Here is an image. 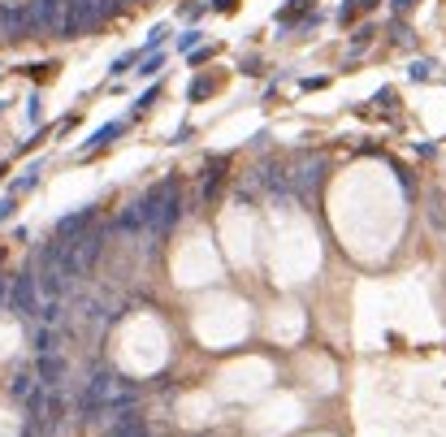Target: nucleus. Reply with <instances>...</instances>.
Here are the masks:
<instances>
[{"mask_svg":"<svg viewBox=\"0 0 446 437\" xmlns=\"http://www.w3.org/2000/svg\"><path fill=\"white\" fill-rule=\"evenodd\" d=\"M160 70H165V52H152V57L139 61V78H156Z\"/></svg>","mask_w":446,"mask_h":437,"instance_id":"nucleus-17","label":"nucleus"},{"mask_svg":"<svg viewBox=\"0 0 446 437\" xmlns=\"http://www.w3.org/2000/svg\"><path fill=\"white\" fill-rule=\"evenodd\" d=\"M434 70H438L434 61H411V70H407V74L416 78V83H429V78H434Z\"/></svg>","mask_w":446,"mask_h":437,"instance_id":"nucleus-21","label":"nucleus"},{"mask_svg":"<svg viewBox=\"0 0 446 437\" xmlns=\"http://www.w3.org/2000/svg\"><path fill=\"white\" fill-rule=\"evenodd\" d=\"M312 13H317V0H290L286 9H277V26L282 30H299Z\"/></svg>","mask_w":446,"mask_h":437,"instance_id":"nucleus-7","label":"nucleus"},{"mask_svg":"<svg viewBox=\"0 0 446 437\" xmlns=\"http://www.w3.org/2000/svg\"><path fill=\"white\" fill-rule=\"evenodd\" d=\"M61 5H65V0H35V5H22V9H26V39L35 35V30L57 35V26H61Z\"/></svg>","mask_w":446,"mask_h":437,"instance_id":"nucleus-4","label":"nucleus"},{"mask_svg":"<svg viewBox=\"0 0 446 437\" xmlns=\"http://www.w3.org/2000/svg\"><path fill=\"white\" fill-rule=\"evenodd\" d=\"M30 351L35 355H53V325H39L30 333Z\"/></svg>","mask_w":446,"mask_h":437,"instance_id":"nucleus-15","label":"nucleus"},{"mask_svg":"<svg viewBox=\"0 0 446 437\" xmlns=\"http://www.w3.org/2000/svg\"><path fill=\"white\" fill-rule=\"evenodd\" d=\"M122 130H126V122H109V126H100V130H91V139H82V143H78V156H91V152L109 148V143L118 139Z\"/></svg>","mask_w":446,"mask_h":437,"instance_id":"nucleus-8","label":"nucleus"},{"mask_svg":"<svg viewBox=\"0 0 446 437\" xmlns=\"http://www.w3.org/2000/svg\"><path fill=\"white\" fill-rule=\"evenodd\" d=\"M95 208H100V204H87V208H78V213H65V217L57 221V238H61V242H70V238L78 242L82 234H87V225L95 221Z\"/></svg>","mask_w":446,"mask_h":437,"instance_id":"nucleus-5","label":"nucleus"},{"mask_svg":"<svg viewBox=\"0 0 446 437\" xmlns=\"http://www.w3.org/2000/svg\"><path fill=\"white\" fill-rule=\"evenodd\" d=\"M411 5H416V0H394V9H411Z\"/></svg>","mask_w":446,"mask_h":437,"instance_id":"nucleus-30","label":"nucleus"},{"mask_svg":"<svg viewBox=\"0 0 446 437\" xmlns=\"http://www.w3.org/2000/svg\"><path fill=\"white\" fill-rule=\"evenodd\" d=\"M373 35H377L373 26H360V30H355V52H360V48H369V43H373Z\"/></svg>","mask_w":446,"mask_h":437,"instance_id":"nucleus-24","label":"nucleus"},{"mask_svg":"<svg viewBox=\"0 0 446 437\" xmlns=\"http://www.w3.org/2000/svg\"><path fill=\"white\" fill-rule=\"evenodd\" d=\"M95 5H100V13H104V9H113V5H130V0H95Z\"/></svg>","mask_w":446,"mask_h":437,"instance_id":"nucleus-29","label":"nucleus"},{"mask_svg":"<svg viewBox=\"0 0 446 437\" xmlns=\"http://www.w3.org/2000/svg\"><path fill=\"white\" fill-rule=\"evenodd\" d=\"M212 57H217V48H195V52H191V66H204V61H212Z\"/></svg>","mask_w":446,"mask_h":437,"instance_id":"nucleus-25","label":"nucleus"},{"mask_svg":"<svg viewBox=\"0 0 446 437\" xmlns=\"http://www.w3.org/2000/svg\"><path fill=\"white\" fill-rule=\"evenodd\" d=\"M22 74L30 78V83H39V87H48V83H53V78L61 74V66H57V61H35V66H22Z\"/></svg>","mask_w":446,"mask_h":437,"instance_id":"nucleus-12","label":"nucleus"},{"mask_svg":"<svg viewBox=\"0 0 446 437\" xmlns=\"http://www.w3.org/2000/svg\"><path fill=\"white\" fill-rule=\"evenodd\" d=\"M139 61H143L139 52H122V57L109 66V74H113V78H122V74H130V66H139Z\"/></svg>","mask_w":446,"mask_h":437,"instance_id":"nucleus-19","label":"nucleus"},{"mask_svg":"<svg viewBox=\"0 0 446 437\" xmlns=\"http://www.w3.org/2000/svg\"><path fill=\"white\" fill-rule=\"evenodd\" d=\"M239 70H243V74H260V61H256V57H243Z\"/></svg>","mask_w":446,"mask_h":437,"instance_id":"nucleus-27","label":"nucleus"},{"mask_svg":"<svg viewBox=\"0 0 446 437\" xmlns=\"http://www.w3.org/2000/svg\"><path fill=\"white\" fill-rule=\"evenodd\" d=\"M5 173H9V165H0V177H5Z\"/></svg>","mask_w":446,"mask_h":437,"instance_id":"nucleus-31","label":"nucleus"},{"mask_svg":"<svg viewBox=\"0 0 446 437\" xmlns=\"http://www.w3.org/2000/svg\"><path fill=\"white\" fill-rule=\"evenodd\" d=\"M299 87H304V91H321V87H325V78H304Z\"/></svg>","mask_w":446,"mask_h":437,"instance_id":"nucleus-28","label":"nucleus"},{"mask_svg":"<svg viewBox=\"0 0 446 437\" xmlns=\"http://www.w3.org/2000/svg\"><path fill=\"white\" fill-rule=\"evenodd\" d=\"M118 230H122V234H135V230H143V217H139V208H130V213H122V217H118Z\"/></svg>","mask_w":446,"mask_h":437,"instance_id":"nucleus-20","label":"nucleus"},{"mask_svg":"<svg viewBox=\"0 0 446 437\" xmlns=\"http://www.w3.org/2000/svg\"><path fill=\"white\" fill-rule=\"evenodd\" d=\"M156 100H160V83H152V87H147V91L139 95V100H135V108H130V117H139V113H143V108H152Z\"/></svg>","mask_w":446,"mask_h":437,"instance_id":"nucleus-18","label":"nucleus"},{"mask_svg":"<svg viewBox=\"0 0 446 437\" xmlns=\"http://www.w3.org/2000/svg\"><path fill=\"white\" fill-rule=\"evenodd\" d=\"M200 43H204V30L200 26H187L183 35H178V52H195Z\"/></svg>","mask_w":446,"mask_h":437,"instance_id":"nucleus-16","label":"nucleus"},{"mask_svg":"<svg viewBox=\"0 0 446 437\" xmlns=\"http://www.w3.org/2000/svg\"><path fill=\"white\" fill-rule=\"evenodd\" d=\"M61 372H65V364L57 360V355H35V377H39V385H44V390H57Z\"/></svg>","mask_w":446,"mask_h":437,"instance_id":"nucleus-9","label":"nucleus"},{"mask_svg":"<svg viewBox=\"0 0 446 437\" xmlns=\"http://www.w3.org/2000/svg\"><path fill=\"white\" fill-rule=\"evenodd\" d=\"M9 307L18 316H39V282H35V273H18V278H13Z\"/></svg>","mask_w":446,"mask_h":437,"instance_id":"nucleus-3","label":"nucleus"},{"mask_svg":"<svg viewBox=\"0 0 446 437\" xmlns=\"http://www.w3.org/2000/svg\"><path fill=\"white\" fill-rule=\"evenodd\" d=\"M100 22V5L95 0H65L61 5V26H57V39H74V35H87V30Z\"/></svg>","mask_w":446,"mask_h":437,"instance_id":"nucleus-2","label":"nucleus"},{"mask_svg":"<svg viewBox=\"0 0 446 437\" xmlns=\"http://www.w3.org/2000/svg\"><path fill=\"white\" fill-rule=\"evenodd\" d=\"M377 5H382V0H346V5L338 9V22H342V26H351L360 13H369V9H377Z\"/></svg>","mask_w":446,"mask_h":437,"instance_id":"nucleus-13","label":"nucleus"},{"mask_svg":"<svg viewBox=\"0 0 446 437\" xmlns=\"http://www.w3.org/2000/svg\"><path fill=\"white\" fill-rule=\"evenodd\" d=\"M165 39H169V22H156L152 30H147V43L139 48V57H143V52H147V57H152V52H156V48H160Z\"/></svg>","mask_w":446,"mask_h":437,"instance_id":"nucleus-14","label":"nucleus"},{"mask_svg":"<svg viewBox=\"0 0 446 437\" xmlns=\"http://www.w3.org/2000/svg\"><path fill=\"white\" fill-rule=\"evenodd\" d=\"M39 173H44V160H35V165H30L26 173L13 177V182H9V195H13V200H18V195H30V191L39 186Z\"/></svg>","mask_w":446,"mask_h":437,"instance_id":"nucleus-10","label":"nucleus"},{"mask_svg":"<svg viewBox=\"0 0 446 437\" xmlns=\"http://www.w3.org/2000/svg\"><path fill=\"white\" fill-rule=\"evenodd\" d=\"M39 117H44V100H39V91H35V95L26 100V122H30V126H39Z\"/></svg>","mask_w":446,"mask_h":437,"instance_id":"nucleus-22","label":"nucleus"},{"mask_svg":"<svg viewBox=\"0 0 446 437\" xmlns=\"http://www.w3.org/2000/svg\"><path fill=\"white\" fill-rule=\"evenodd\" d=\"M13 217H18V200H13V195H5V200H0V225H9Z\"/></svg>","mask_w":446,"mask_h":437,"instance_id":"nucleus-23","label":"nucleus"},{"mask_svg":"<svg viewBox=\"0 0 446 437\" xmlns=\"http://www.w3.org/2000/svg\"><path fill=\"white\" fill-rule=\"evenodd\" d=\"M221 91V78H212V74H200L195 83L187 87V100L191 104H200V100H208V95H217Z\"/></svg>","mask_w":446,"mask_h":437,"instance_id":"nucleus-11","label":"nucleus"},{"mask_svg":"<svg viewBox=\"0 0 446 437\" xmlns=\"http://www.w3.org/2000/svg\"><path fill=\"white\" fill-rule=\"evenodd\" d=\"M0 39H26V9L0 0Z\"/></svg>","mask_w":446,"mask_h":437,"instance_id":"nucleus-6","label":"nucleus"},{"mask_svg":"<svg viewBox=\"0 0 446 437\" xmlns=\"http://www.w3.org/2000/svg\"><path fill=\"white\" fill-rule=\"evenodd\" d=\"M208 9H217V13H234V9H239V0H208Z\"/></svg>","mask_w":446,"mask_h":437,"instance_id":"nucleus-26","label":"nucleus"},{"mask_svg":"<svg viewBox=\"0 0 446 437\" xmlns=\"http://www.w3.org/2000/svg\"><path fill=\"white\" fill-rule=\"evenodd\" d=\"M139 217H143V230H152L156 238H165L178 225V217H183V195H178V182L169 177V182H156L152 191L143 195L139 204Z\"/></svg>","mask_w":446,"mask_h":437,"instance_id":"nucleus-1","label":"nucleus"}]
</instances>
